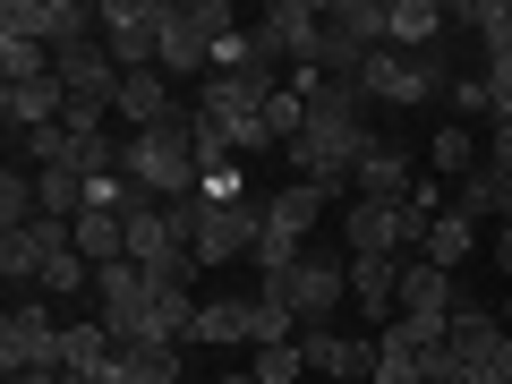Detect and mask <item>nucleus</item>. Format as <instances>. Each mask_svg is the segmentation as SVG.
<instances>
[{
	"label": "nucleus",
	"instance_id": "bb28decb",
	"mask_svg": "<svg viewBox=\"0 0 512 384\" xmlns=\"http://www.w3.org/2000/svg\"><path fill=\"white\" fill-rule=\"evenodd\" d=\"M188 342H214V350L248 342V299H197V325H188Z\"/></svg>",
	"mask_w": 512,
	"mask_h": 384
},
{
	"label": "nucleus",
	"instance_id": "7ed1b4c3",
	"mask_svg": "<svg viewBox=\"0 0 512 384\" xmlns=\"http://www.w3.org/2000/svg\"><path fill=\"white\" fill-rule=\"evenodd\" d=\"M384 9L393 0H325V43H316V77L359 86L367 52H384Z\"/></svg>",
	"mask_w": 512,
	"mask_h": 384
},
{
	"label": "nucleus",
	"instance_id": "e433bc0d",
	"mask_svg": "<svg viewBox=\"0 0 512 384\" xmlns=\"http://www.w3.org/2000/svg\"><path fill=\"white\" fill-rule=\"evenodd\" d=\"M495 265L512 274V214H504V231H495Z\"/></svg>",
	"mask_w": 512,
	"mask_h": 384
},
{
	"label": "nucleus",
	"instance_id": "c85d7f7f",
	"mask_svg": "<svg viewBox=\"0 0 512 384\" xmlns=\"http://www.w3.org/2000/svg\"><path fill=\"white\" fill-rule=\"evenodd\" d=\"M248 342H256V350H274V342H299V316L282 308V299H265V291H256V299H248Z\"/></svg>",
	"mask_w": 512,
	"mask_h": 384
},
{
	"label": "nucleus",
	"instance_id": "c9c22d12",
	"mask_svg": "<svg viewBox=\"0 0 512 384\" xmlns=\"http://www.w3.org/2000/svg\"><path fill=\"white\" fill-rule=\"evenodd\" d=\"M487 367H495V384H512V333L495 342V359H487Z\"/></svg>",
	"mask_w": 512,
	"mask_h": 384
},
{
	"label": "nucleus",
	"instance_id": "4c0bfd02",
	"mask_svg": "<svg viewBox=\"0 0 512 384\" xmlns=\"http://www.w3.org/2000/svg\"><path fill=\"white\" fill-rule=\"evenodd\" d=\"M222 384H265V376H256V367H231V376H222Z\"/></svg>",
	"mask_w": 512,
	"mask_h": 384
},
{
	"label": "nucleus",
	"instance_id": "423d86ee",
	"mask_svg": "<svg viewBox=\"0 0 512 384\" xmlns=\"http://www.w3.org/2000/svg\"><path fill=\"white\" fill-rule=\"evenodd\" d=\"M256 239H265V205L256 197H205L197 188V265L256 256Z\"/></svg>",
	"mask_w": 512,
	"mask_h": 384
},
{
	"label": "nucleus",
	"instance_id": "393cba45",
	"mask_svg": "<svg viewBox=\"0 0 512 384\" xmlns=\"http://www.w3.org/2000/svg\"><path fill=\"white\" fill-rule=\"evenodd\" d=\"M111 359H120V342L103 333V316H86V325L60 333V367H69V376H103Z\"/></svg>",
	"mask_w": 512,
	"mask_h": 384
},
{
	"label": "nucleus",
	"instance_id": "20e7f679",
	"mask_svg": "<svg viewBox=\"0 0 512 384\" xmlns=\"http://www.w3.org/2000/svg\"><path fill=\"white\" fill-rule=\"evenodd\" d=\"M342 248L350 256H419L427 248V222L410 214V205H367V197H350L342 205Z\"/></svg>",
	"mask_w": 512,
	"mask_h": 384
},
{
	"label": "nucleus",
	"instance_id": "2f4dec72",
	"mask_svg": "<svg viewBox=\"0 0 512 384\" xmlns=\"http://www.w3.org/2000/svg\"><path fill=\"white\" fill-rule=\"evenodd\" d=\"M444 103H453V120H461V128H470V120H495L487 77H453V86H444Z\"/></svg>",
	"mask_w": 512,
	"mask_h": 384
},
{
	"label": "nucleus",
	"instance_id": "9b49d317",
	"mask_svg": "<svg viewBox=\"0 0 512 384\" xmlns=\"http://www.w3.org/2000/svg\"><path fill=\"white\" fill-rule=\"evenodd\" d=\"M52 77L69 86V103H120V60H111L103 35H77L52 52Z\"/></svg>",
	"mask_w": 512,
	"mask_h": 384
},
{
	"label": "nucleus",
	"instance_id": "58836bf2",
	"mask_svg": "<svg viewBox=\"0 0 512 384\" xmlns=\"http://www.w3.org/2000/svg\"><path fill=\"white\" fill-rule=\"evenodd\" d=\"M504 333H512V299H504Z\"/></svg>",
	"mask_w": 512,
	"mask_h": 384
},
{
	"label": "nucleus",
	"instance_id": "2eb2a0df",
	"mask_svg": "<svg viewBox=\"0 0 512 384\" xmlns=\"http://www.w3.org/2000/svg\"><path fill=\"white\" fill-rule=\"evenodd\" d=\"M453 308H470V299H461V282L444 274V265H427V256H410V265H402V316L453 325Z\"/></svg>",
	"mask_w": 512,
	"mask_h": 384
},
{
	"label": "nucleus",
	"instance_id": "dca6fc26",
	"mask_svg": "<svg viewBox=\"0 0 512 384\" xmlns=\"http://www.w3.org/2000/svg\"><path fill=\"white\" fill-rule=\"evenodd\" d=\"M350 299H359L367 325H393V308H402V256H350Z\"/></svg>",
	"mask_w": 512,
	"mask_h": 384
},
{
	"label": "nucleus",
	"instance_id": "9d476101",
	"mask_svg": "<svg viewBox=\"0 0 512 384\" xmlns=\"http://www.w3.org/2000/svg\"><path fill=\"white\" fill-rule=\"evenodd\" d=\"M419 180L427 171H419V154H410L402 137H367L359 163H350V197H367V205H410Z\"/></svg>",
	"mask_w": 512,
	"mask_h": 384
},
{
	"label": "nucleus",
	"instance_id": "0eeeda50",
	"mask_svg": "<svg viewBox=\"0 0 512 384\" xmlns=\"http://www.w3.org/2000/svg\"><path fill=\"white\" fill-rule=\"evenodd\" d=\"M94 35L111 43L120 77L163 69V18H154V0H94Z\"/></svg>",
	"mask_w": 512,
	"mask_h": 384
},
{
	"label": "nucleus",
	"instance_id": "72a5a7b5",
	"mask_svg": "<svg viewBox=\"0 0 512 384\" xmlns=\"http://www.w3.org/2000/svg\"><path fill=\"white\" fill-rule=\"evenodd\" d=\"M367 384H427V367L419 359H376V376Z\"/></svg>",
	"mask_w": 512,
	"mask_h": 384
},
{
	"label": "nucleus",
	"instance_id": "c756f323",
	"mask_svg": "<svg viewBox=\"0 0 512 384\" xmlns=\"http://www.w3.org/2000/svg\"><path fill=\"white\" fill-rule=\"evenodd\" d=\"M77 291H94V265L77 248H60L52 265H43V282H35V299H77Z\"/></svg>",
	"mask_w": 512,
	"mask_h": 384
},
{
	"label": "nucleus",
	"instance_id": "4be33fe9",
	"mask_svg": "<svg viewBox=\"0 0 512 384\" xmlns=\"http://www.w3.org/2000/svg\"><path fill=\"white\" fill-rule=\"evenodd\" d=\"M69 239H77V256H86V265H120V256H128V222L103 214V205H86V214L69 222Z\"/></svg>",
	"mask_w": 512,
	"mask_h": 384
},
{
	"label": "nucleus",
	"instance_id": "1a4fd4ad",
	"mask_svg": "<svg viewBox=\"0 0 512 384\" xmlns=\"http://www.w3.org/2000/svg\"><path fill=\"white\" fill-rule=\"evenodd\" d=\"M248 43H256V60H299V69H316V43H325V0H274L265 18L248 26Z\"/></svg>",
	"mask_w": 512,
	"mask_h": 384
},
{
	"label": "nucleus",
	"instance_id": "6ab92c4d",
	"mask_svg": "<svg viewBox=\"0 0 512 384\" xmlns=\"http://www.w3.org/2000/svg\"><path fill=\"white\" fill-rule=\"evenodd\" d=\"M444 26H453V9H436V0H393L384 9V43L393 52H436Z\"/></svg>",
	"mask_w": 512,
	"mask_h": 384
},
{
	"label": "nucleus",
	"instance_id": "cd10ccee",
	"mask_svg": "<svg viewBox=\"0 0 512 384\" xmlns=\"http://www.w3.org/2000/svg\"><path fill=\"white\" fill-rule=\"evenodd\" d=\"M26 222H43V197H35V171H0V231H26Z\"/></svg>",
	"mask_w": 512,
	"mask_h": 384
},
{
	"label": "nucleus",
	"instance_id": "f257e3e1",
	"mask_svg": "<svg viewBox=\"0 0 512 384\" xmlns=\"http://www.w3.org/2000/svg\"><path fill=\"white\" fill-rule=\"evenodd\" d=\"M163 18V77H214V43L231 35V0H154Z\"/></svg>",
	"mask_w": 512,
	"mask_h": 384
},
{
	"label": "nucleus",
	"instance_id": "a878e982",
	"mask_svg": "<svg viewBox=\"0 0 512 384\" xmlns=\"http://www.w3.org/2000/svg\"><path fill=\"white\" fill-rule=\"evenodd\" d=\"M453 214H470V222H487V214H495V222H504V214H512V180H504L495 163H478L470 180L453 188Z\"/></svg>",
	"mask_w": 512,
	"mask_h": 384
},
{
	"label": "nucleus",
	"instance_id": "5701e85b",
	"mask_svg": "<svg viewBox=\"0 0 512 384\" xmlns=\"http://www.w3.org/2000/svg\"><path fill=\"white\" fill-rule=\"evenodd\" d=\"M478 163H487V154H478V137H470L461 120H444L436 137H427V171H436V180H453V188H461Z\"/></svg>",
	"mask_w": 512,
	"mask_h": 384
},
{
	"label": "nucleus",
	"instance_id": "f8f14e48",
	"mask_svg": "<svg viewBox=\"0 0 512 384\" xmlns=\"http://www.w3.org/2000/svg\"><path fill=\"white\" fill-rule=\"evenodd\" d=\"M299 359H308V376H325V384H367L376 376V333L316 325V333H299Z\"/></svg>",
	"mask_w": 512,
	"mask_h": 384
},
{
	"label": "nucleus",
	"instance_id": "aec40b11",
	"mask_svg": "<svg viewBox=\"0 0 512 384\" xmlns=\"http://www.w3.org/2000/svg\"><path fill=\"white\" fill-rule=\"evenodd\" d=\"M120 111L128 128H154V120H171V111H180V86H171L163 69H137V77H120Z\"/></svg>",
	"mask_w": 512,
	"mask_h": 384
},
{
	"label": "nucleus",
	"instance_id": "6e6552de",
	"mask_svg": "<svg viewBox=\"0 0 512 384\" xmlns=\"http://www.w3.org/2000/svg\"><path fill=\"white\" fill-rule=\"evenodd\" d=\"M453 77H444V52H367V69H359V94L367 103H427V94H444Z\"/></svg>",
	"mask_w": 512,
	"mask_h": 384
},
{
	"label": "nucleus",
	"instance_id": "a211bd4d",
	"mask_svg": "<svg viewBox=\"0 0 512 384\" xmlns=\"http://www.w3.org/2000/svg\"><path fill=\"white\" fill-rule=\"evenodd\" d=\"M325 205H342V197H325L316 180H291L282 197H265V231H282V239H299V248H308V231L325 222Z\"/></svg>",
	"mask_w": 512,
	"mask_h": 384
},
{
	"label": "nucleus",
	"instance_id": "412c9836",
	"mask_svg": "<svg viewBox=\"0 0 512 384\" xmlns=\"http://www.w3.org/2000/svg\"><path fill=\"white\" fill-rule=\"evenodd\" d=\"M461 26H478V43H487V77H512V0H470V9H453Z\"/></svg>",
	"mask_w": 512,
	"mask_h": 384
},
{
	"label": "nucleus",
	"instance_id": "b1692460",
	"mask_svg": "<svg viewBox=\"0 0 512 384\" xmlns=\"http://www.w3.org/2000/svg\"><path fill=\"white\" fill-rule=\"evenodd\" d=\"M470 248H478V222L470 214H453V205H444L436 222H427V265H444V274H461V265H470Z\"/></svg>",
	"mask_w": 512,
	"mask_h": 384
},
{
	"label": "nucleus",
	"instance_id": "39448f33",
	"mask_svg": "<svg viewBox=\"0 0 512 384\" xmlns=\"http://www.w3.org/2000/svg\"><path fill=\"white\" fill-rule=\"evenodd\" d=\"M60 333L69 325H52L43 299H18V308L0 316V367H9V376H69V367H60Z\"/></svg>",
	"mask_w": 512,
	"mask_h": 384
},
{
	"label": "nucleus",
	"instance_id": "f3484780",
	"mask_svg": "<svg viewBox=\"0 0 512 384\" xmlns=\"http://www.w3.org/2000/svg\"><path fill=\"white\" fill-rule=\"evenodd\" d=\"M495 342H504V316L487 308H453V325H444V359H453V384L470 376V367L495 359Z\"/></svg>",
	"mask_w": 512,
	"mask_h": 384
},
{
	"label": "nucleus",
	"instance_id": "f03ea898",
	"mask_svg": "<svg viewBox=\"0 0 512 384\" xmlns=\"http://www.w3.org/2000/svg\"><path fill=\"white\" fill-rule=\"evenodd\" d=\"M265 299H282V308L299 316V333L333 325V308L350 299V248H308L282 282H265Z\"/></svg>",
	"mask_w": 512,
	"mask_h": 384
},
{
	"label": "nucleus",
	"instance_id": "f704fd0d",
	"mask_svg": "<svg viewBox=\"0 0 512 384\" xmlns=\"http://www.w3.org/2000/svg\"><path fill=\"white\" fill-rule=\"evenodd\" d=\"M487 163L512 180V120H495V137H487Z\"/></svg>",
	"mask_w": 512,
	"mask_h": 384
},
{
	"label": "nucleus",
	"instance_id": "4468645a",
	"mask_svg": "<svg viewBox=\"0 0 512 384\" xmlns=\"http://www.w3.org/2000/svg\"><path fill=\"white\" fill-rule=\"evenodd\" d=\"M60 248H77V239H69V222H26V231H0V282H9V291L26 299Z\"/></svg>",
	"mask_w": 512,
	"mask_h": 384
},
{
	"label": "nucleus",
	"instance_id": "7c9ffc66",
	"mask_svg": "<svg viewBox=\"0 0 512 384\" xmlns=\"http://www.w3.org/2000/svg\"><path fill=\"white\" fill-rule=\"evenodd\" d=\"M26 77H52V52L26 35H0V86H26Z\"/></svg>",
	"mask_w": 512,
	"mask_h": 384
},
{
	"label": "nucleus",
	"instance_id": "ddd939ff",
	"mask_svg": "<svg viewBox=\"0 0 512 384\" xmlns=\"http://www.w3.org/2000/svg\"><path fill=\"white\" fill-rule=\"evenodd\" d=\"M0 35H26L43 52H60V43L94 35V9H77V0H9L0 9Z\"/></svg>",
	"mask_w": 512,
	"mask_h": 384
},
{
	"label": "nucleus",
	"instance_id": "473e14b6",
	"mask_svg": "<svg viewBox=\"0 0 512 384\" xmlns=\"http://www.w3.org/2000/svg\"><path fill=\"white\" fill-rule=\"evenodd\" d=\"M256 376H265V384H308V359H299V342H274V350H256Z\"/></svg>",
	"mask_w": 512,
	"mask_h": 384
}]
</instances>
